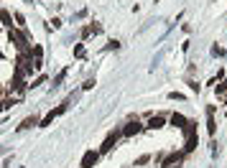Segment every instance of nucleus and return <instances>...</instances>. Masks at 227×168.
Returning a JSON list of instances; mask_svg holds the SVG:
<instances>
[{"label":"nucleus","instance_id":"f257e3e1","mask_svg":"<svg viewBox=\"0 0 227 168\" xmlns=\"http://www.w3.org/2000/svg\"><path fill=\"white\" fill-rule=\"evenodd\" d=\"M161 125H163V120H161V117H156V120H151V128H161Z\"/></svg>","mask_w":227,"mask_h":168}]
</instances>
